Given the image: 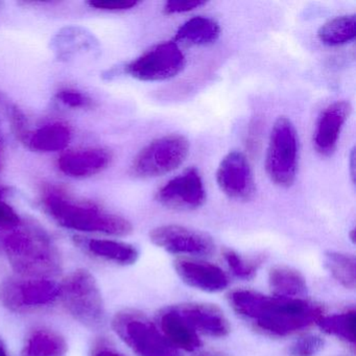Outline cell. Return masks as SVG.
<instances>
[{"mask_svg": "<svg viewBox=\"0 0 356 356\" xmlns=\"http://www.w3.org/2000/svg\"><path fill=\"white\" fill-rule=\"evenodd\" d=\"M233 309L256 329L272 335L287 337L318 323L322 318L320 306L304 299L268 297L247 289L230 295Z\"/></svg>", "mask_w": 356, "mask_h": 356, "instance_id": "cell-1", "label": "cell"}, {"mask_svg": "<svg viewBox=\"0 0 356 356\" xmlns=\"http://www.w3.org/2000/svg\"><path fill=\"white\" fill-rule=\"evenodd\" d=\"M189 154V143L178 134L160 137L145 145L133 159L131 172L139 179H152L178 170Z\"/></svg>", "mask_w": 356, "mask_h": 356, "instance_id": "cell-7", "label": "cell"}, {"mask_svg": "<svg viewBox=\"0 0 356 356\" xmlns=\"http://www.w3.org/2000/svg\"><path fill=\"white\" fill-rule=\"evenodd\" d=\"M79 245L95 257L120 266H131L138 259V251L134 245L113 239L84 238L76 237Z\"/></svg>", "mask_w": 356, "mask_h": 356, "instance_id": "cell-20", "label": "cell"}, {"mask_svg": "<svg viewBox=\"0 0 356 356\" xmlns=\"http://www.w3.org/2000/svg\"><path fill=\"white\" fill-rule=\"evenodd\" d=\"M10 264L24 278L51 279L61 270V258L44 229L29 225L12 231L5 239Z\"/></svg>", "mask_w": 356, "mask_h": 356, "instance_id": "cell-3", "label": "cell"}, {"mask_svg": "<svg viewBox=\"0 0 356 356\" xmlns=\"http://www.w3.org/2000/svg\"><path fill=\"white\" fill-rule=\"evenodd\" d=\"M112 327L137 356H181L161 330L140 312H118L112 321Z\"/></svg>", "mask_w": 356, "mask_h": 356, "instance_id": "cell-6", "label": "cell"}, {"mask_svg": "<svg viewBox=\"0 0 356 356\" xmlns=\"http://www.w3.org/2000/svg\"><path fill=\"white\" fill-rule=\"evenodd\" d=\"M149 239L154 245L174 255L210 256L216 245L209 235L180 225H163L153 229Z\"/></svg>", "mask_w": 356, "mask_h": 356, "instance_id": "cell-10", "label": "cell"}, {"mask_svg": "<svg viewBox=\"0 0 356 356\" xmlns=\"http://www.w3.org/2000/svg\"><path fill=\"white\" fill-rule=\"evenodd\" d=\"M355 322L356 312L351 309L341 314L322 316L318 324L324 332L355 346Z\"/></svg>", "mask_w": 356, "mask_h": 356, "instance_id": "cell-26", "label": "cell"}, {"mask_svg": "<svg viewBox=\"0 0 356 356\" xmlns=\"http://www.w3.org/2000/svg\"><path fill=\"white\" fill-rule=\"evenodd\" d=\"M216 182L224 195L237 202L250 201L255 195V180L245 154H227L216 170Z\"/></svg>", "mask_w": 356, "mask_h": 356, "instance_id": "cell-12", "label": "cell"}, {"mask_svg": "<svg viewBox=\"0 0 356 356\" xmlns=\"http://www.w3.org/2000/svg\"><path fill=\"white\" fill-rule=\"evenodd\" d=\"M51 49L56 59L64 63L97 57L99 42L92 32L81 26H68L54 35Z\"/></svg>", "mask_w": 356, "mask_h": 356, "instance_id": "cell-13", "label": "cell"}, {"mask_svg": "<svg viewBox=\"0 0 356 356\" xmlns=\"http://www.w3.org/2000/svg\"><path fill=\"white\" fill-rule=\"evenodd\" d=\"M159 327L164 337L177 349L193 352L201 347L200 335L187 324L176 307L168 308L160 314Z\"/></svg>", "mask_w": 356, "mask_h": 356, "instance_id": "cell-19", "label": "cell"}, {"mask_svg": "<svg viewBox=\"0 0 356 356\" xmlns=\"http://www.w3.org/2000/svg\"><path fill=\"white\" fill-rule=\"evenodd\" d=\"M3 191L0 188V229L15 231L24 225L22 216L3 199Z\"/></svg>", "mask_w": 356, "mask_h": 356, "instance_id": "cell-30", "label": "cell"}, {"mask_svg": "<svg viewBox=\"0 0 356 356\" xmlns=\"http://www.w3.org/2000/svg\"><path fill=\"white\" fill-rule=\"evenodd\" d=\"M61 286L51 279L10 278L0 286V300L12 312L42 307L60 298Z\"/></svg>", "mask_w": 356, "mask_h": 356, "instance_id": "cell-9", "label": "cell"}, {"mask_svg": "<svg viewBox=\"0 0 356 356\" xmlns=\"http://www.w3.org/2000/svg\"><path fill=\"white\" fill-rule=\"evenodd\" d=\"M299 163L297 130L289 118L281 116L270 131L266 155V174L277 186L287 188L295 183Z\"/></svg>", "mask_w": 356, "mask_h": 356, "instance_id": "cell-4", "label": "cell"}, {"mask_svg": "<svg viewBox=\"0 0 356 356\" xmlns=\"http://www.w3.org/2000/svg\"><path fill=\"white\" fill-rule=\"evenodd\" d=\"M111 161V153L103 147L67 149L58 158L57 168L68 178L88 179L107 170Z\"/></svg>", "mask_w": 356, "mask_h": 356, "instance_id": "cell-15", "label": "cell"}, {"mask_svg": "<svg viewBox=\"0 0 356 356\" xmlns=\"http://www.w3.org/2000/svg\"><path fill=\"white\" fill-rule=\"evenodd\" d=\"M324 264L339 284L346 289H355L356 259L353 255L341 252H328L325 255Z\"/></svg>", "mask_w": 356, "mask_h": 356, "instance_id": "cell-25", "label": "cell"}, {"mask_svg": "<svg viewBox=\"0 0 356 356\" xmlns=\"http://www.w3.org/2000/svg\"><path fill=\"white\" fill-rule=\"evenodd\" d=\"M324 347V339L316 334H306L289 346L291 356H316Z\"/></svg>", "mask_w": 356, "mask_h": 356, "instance_id": "cell-29", "label": "cell"}, {"mask_svg": "<svg viewBox=\"0 0 356 356\" xmlns=\"http://www.w3.org/2000/svg\"><path fill=\"white\" fill-rule=\"evenodd\" d=\"M3 168V143H1V138H0V170Z\"/></svg>", "mask_w": 356, "mask_h": 356, "instance_id": "cell-38", "label": "cell"}, {"mask_svg": "<svg viewBox=\"0 0 356 356\" xmlns=\"http://www.w3.org/2000/svg\"><path fill=\"white\" fill-rule=\"evenodd\" d=\"M195 356H226L222 353H220V352L216 351H204L201 352V353H197Z\"/></svg>", "mask_w": 356, "mask_h": 356, "instance_id": "cell-36", "label": "cell"}, {"mask_svg": "<svg viewBox=\"0 0 356 356\" xmlns=\"http://www.w3.org/2000/svg\"><path fill=\"white\" fill-rule=\"evenodd\" d=\"M177 274L191 287L207 293L224 291L229 285L226 273L216 264L200 260H179L175 264Z\"/></svg>", "mask_w": 356, "mask_h": 356, "instance_id": "cell-16", "label": "cell"}, {"mask_svg": "<svg viewBox=\"0 0 356 356\" xmlns=\"http://www.w3.org/2000/svg\"><path fill=\"white\" fill-rule=\"evenodd\" d=\"M268 285L276 297L302 299L307 293L305 278L299 270L277 266L268 273Z\"/></svg>", "mask_w": 356, "mask_h": 356, "instance_id": "cell-22", "label": "cell"}, {"mask_svg": "<svg viewBox=\"0 0 356 356\" xmlns=\"http://www.w3.org/2000/svg\"><path fill=\"white\" fill-rule=\"evenodd\" d=\"M3 3H0V11H1V10H3Z\"/></svg>", "mask_w": 356, "mask_h": 356, "instance_id": "cell-39", "label": "cell"}, {"mask_svg": "<svg viewBox=\"0 0 356 356\" xmlns=\"http://www.w3.org/2000/svg\"><path fill=\"white\" fill-rule=\"evenodd\" d=\"M186 64V58L178 43H159L122 68L124 74L141 82H162L178 76Z\"/></svg>", "mask_w": 356, "mask_h": 356, "instance_id": "cell-8", "label": "cell"}, {"mask_svg": "<svg viewBox=\"0 0 356 356\" xmlns=\"http://www.w3.org/2000/svg\"><path fill=\"white\" fill-rule=\"evenodd\" d=\"M8 111H9V118L11 120L13 132L15 133L17 138L24 143L31 132L26 115L22 110L16 107H10Z\"/></svg>", "mask_w": 356, "mask_h": 356, "instance_id": "cell-33", "label": "cell"}, {"mask_svg": "<svg viewBox=\"0 0 356 356\" xmlns=\"http://www.w3.org/2000/svg\"><path fill=\"white\" fill-rule=\"evenodd\" d=\"M87 5L92 10L110 13L130 11L139 5L137 0H90Z\"/></svg>", "mask_w": 356, "mask_h": 356, "instance_id": "cell-31", "label": "cell"}, {"mask_svg": "<svg viewBox=\"0 0 356 356\" xmlns=\"http://www.w3.org/2000/svg\"><path fill=\"white\" fill-rule=\"evenodd\" d=\"M224 259L233 275L243 280L254 278L264 262L262 257L245 258L233 250L224 252Z\"/></svg>", "mask_w": 356, "mask_h": 356, "instance_id": "cell-27", "label": "cell"}, {"mask_svg": "<svg viewBox=\"0 0 356 356\" xmlns=\"http://www.w3.org/2000/svg\"><path fill=\"white\" fill-rule=\"evenodd\" d=\"M354 161H355V151H354V149H352L351 154H350V174H351L352 177V181H353L354 183V179H355V172H354V170H355V164H354Z\"/></svg>", "mask_w": 356, "mask_h": 356, "instance_id": "cell-35", "label": "cell"}, {"mask_svg": "<svg viewBox=\"0 0 356 356\" xmlns=\"http://www.w3.org/2000/svg\"><path fill=\"white\" fill-rule=\"evenodd\" d=\"M204 0H168L164 3L163 12L166 15L188 13L206 5Z\"/></svg>", "mask_w": 356, "mask_h": 356, "instance_id": "cell-32", "label": "cell"}, {"mask_svg": "<svg viewBox=\"0 0 356 356\" xmlns=\"http://www.w3.org/2000/svg\"><path fill=\"white\" fill-rule=\"evenodd\" d=\"M0 356H10L9 352H8L7 348H6L1 339H0Z\"/></svg>", "mask_w": 356, "mask_h": 356, "instance_id": "cell-37", "label": "cell"}, {"mask_svg": "<svg viewBox=\"0 0 356 356\" xmlns=\"http://www.w3.org/2000/svg\"><path fill=\"white\" fill-rule=\"evenodd\" d=\"M351 111L349 102L337 101L321 112L312 137L314 149L318 155L330 157L334 154L341 131Z\"/></svg>", "mask_w": 356, "mask_h": 356, "instance_id": "cell-14", "label": "cell"}, {"mask_svg": "<svg viewBox=\"0 0 356 356\" xmlns=\"http://www.w3.org/2000/svg\"><path fill=\"white\" fill-rule=\"evenodd\" d=\"M187 324L197 333L210 337H224L230 331V325L225 314L213 305L208 304H183L175 306Z\"/></svg>", "mask_w": 356, "mask_h": 356, "instance_id": "cell-17", "label": "cell"}, {"mask_svg": "<svg viewBox=\"0 0 356 356\" xmlns=\"http://www.w3.org/2000/svg\"><path fill=\"white\" fill-rule=\"evenodd\" d=\"M91 356H124L122 355L120 352L116 350L109 348V346L104 345V343H99V345L95 346V350H93Z\"/></svg>", "mask_w": 356, "mask_h": 356, "instance_id": "cell-34", "label": "cell"}, {"mask_svg": "<svg viewBox=\"0 0 356 356\" xmlns=\"http://www.w3.org/2000/svg\"><path fill=\"white\" fill-rule=\"evenodd\" d=\"M206 188L199 170H185L160 187L156 200L164 207L174 210H195L206 201Z\"/></svg>", "mask_w": 356, "mask_h": 356, "instance_id": "cell-11", "label": "cell"}, {"mask_svg": "<svg viewBox=\"0 0 356 356\" xmlns=\"http://www.w3.org/2000/svg\"><path fill=\"white\" fill-rule=\"evenodd\" d=\"M67 343L60 333L47 328L35 329L22 348V356H66Z\"/></svg>", "mask_w": 356, "mask_h": 356, "instance_id": "cell-23", "label": "cell"}, {"mask_svg": "<svg viewBox=\"0 0 356 356\" xmlns=\"http://www.w3.org/2000/svg\"><path fill=\"white\" fill-rule=\"evenodd\" d=\"M220 26L207 16H195L178 29L176 40L193 47L213 44L220 38Z\"/></svg>", "mask_w": 356, "mask_h": 356, "instance_id": "cell-21", "label": "cell"}, {"mask_svg": "<svg viewBox=\"0 0 356 356\" xmlns=\"http://www.w3.org/2000/svg\"><path fill=\"white\" fill-rule=\"evenodd\" d=\"M74 138L70 124L63 122H51L31 130L24 143L29 149L38 153H63L67 151Z\"/></svg>", "mask_w": 356, "mask_h": 356, "instance_id": "cell-18", "label": "cell"}, {"mask_svg": "<svg viewBox=\"0 0 356 356\" xmlns=\"http://www.w3.org/2000/svg\"><path fill=\"white\" fill-rule=\"evenodd\" d=\"M356 37V17L352 15L337 16L323 24L318 31L322 44L339 47L349 44Z\"/></svg>", "mask_w": 356, "mask_h": 356, "instance_id": "cell-24", "label": "cell"}, {"mask_svg": "<svg viewBox=\"0 0 356 356\" xmlns=\"http://www.w3.org/2000/svg\"><path fill=\"white\" fill-rule=\"evenodd\" d=\"M60 298L67 312L90 329L105 322V305L95 277L86 270H74L63 281Z\"/></svg>", "mask_w": 356, "mask_h": 356, "instance_id": "cell-5", "label": "cell"}, {"mask_svg": "<svg viewBox=\"0 0 356 356\" xmlns=\"http://www.w3.org/2000/svg\"><path fill=\"white\" fill-rule=\"evenodd\" d=\"M41 205L56 224L67 230L111 236H126L133 230L132 224L124 216L92 202L74 199L59 187L45 186L41 191Z\"/></svg>", "mask_w": 356, "mask_h": 356, "instance_id": "cell-2", "label": "cell"}, {"mask_svg": "<svg viewBox=\"0 0 356 356\" xmlns=\"http://www.w3.org/2000/svg\"><path fill=\"white\" fill-rule=\"evenodd\" d=\"M56 99L64 107L70 109H87L93 105L92 99L87 93L72 87L59 89L56 92Z\"/></svg>", "mask_w": 356, "mask_h": 356, "instance_id": "cell-28", "label": "cell"}]
</instances>
